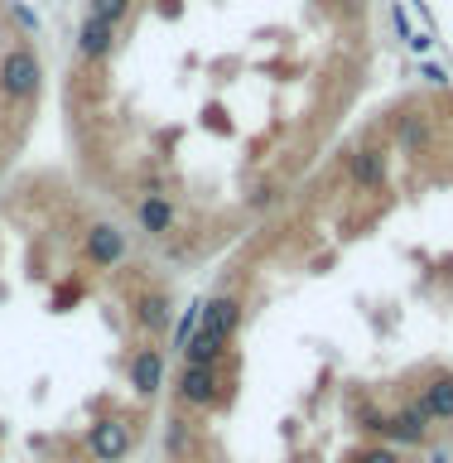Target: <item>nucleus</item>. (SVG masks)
Segmentation results:
<instances>
[{"label": "nucleus", "instance_id": "f03ea898", "mask_svg": "<svg viewBox=\"0 0 453 463\" xmlns=\"http://www.w3.org/2000/svg\"><path fill=\"white\" fill-rule=\"evenodd\" d=\"M49 53L20 0H0V194L29 169V145L39 136L49 101Z\"/></svg>", "mask_w": 453, "mask_h": 463}, {"label": "nucleus", "instance_id": "f257e3e1", "mask_svg": "<svg viewBox=\"0 0 453 463\" xmlns=\"http://www.w3.org/2000/svg\"><path fill=\"white\" fill-rule=\"evenodd\" d=\"M382 0H68V169L169 270L217 266L367 111Z\"/></svg>", "mask_w": 453, "mask_h": 463}]
</instances>
